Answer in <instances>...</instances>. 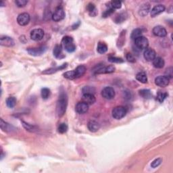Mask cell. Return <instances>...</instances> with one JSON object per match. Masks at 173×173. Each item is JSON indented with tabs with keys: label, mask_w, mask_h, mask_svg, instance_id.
I'll use <instances>...</instances> for the list:
<instances>
[{
	"label": "cell",
	"mask_w": 173,
	"mask_h": 173,
	"mask_svg": "<svg viewBox=\"0 0 173 173\" xmlns=\"http://www.w3.org/2000/svg\"><path fill=\"white\" fill-rule=\"evenodd\" d=\"M139 94L142 97L143 99H151L152 97V93H151V91L149 89H142L139 91Z\"/></svg>",
	"instance_id": "26"
},
{
	"label": "cell",
	"mask_w": 173,
	"mask_h": 173,
	"mask_svg": "<svg viewBox=\"0 0 173 173\" xmlns=\"http://www.w3.org/2000/svg\"><path fill=\"white\" fill-rule=\"evenodd\" d=\"M124 97L126 99H128V100H130V99L133 97V95H132L131 91H124Z\"/></svg>",
	"instance_id": "45"
},
{
	"label": "cell",
	"mask_w": 173,
	"mask_h": 173,
	"mask_svg": "<svg viewBox=\"0 0 173 173\" xmlns=\"http://www.w3.org/2000/svg\"><path fill=\"white\" fill-rule=\"evenodd\" d=\"M126 60H128L129 62H132V63H134V62H135V57H134L133 55L131 54H127L126 55Z\"/></svg>",
	"instance_id": "43"
},
{
	"label": "cell",
	"mask_w": 173,
	"mask_h": 173,
	"mask_svg": "<svg viewBox=\"0 0 173 173\" xmlns=\"http://www.w3.org/2000/svg\"><path fill=\"white\" fill-rule=\"evenodd\" d=\"M44 31L41 29H35L31 32L30 37L32 40L39 41L43 39L44 37Z\"/></svg>",
	"instance_id": "6"
},
{
	"label": "cell",
	"mask_w": 173,
	"mask_h": 173,
	"mask_svg": "<svg viewBox=\"0 0 173 173\" xmlns=\"http://www.w3.org/2000/svg\"><path fill=\"white\" fill-rule=\"evenodd\" d=\"M31 20L30 15L28 13H22L17 17V23L20 26H26L29 23Z\"/></svg>",
	"instance_id": "9"
},
{
	"label": "cell",
	"mask_w": 173,
	"mask_h": 173,
	"mask_svg": "<svg viewBox=\"0 0 173 173\" xmlns=\"http://www.w3.org/2000/svg\"><path fill=\"white\" fill-rule=\"evenodd\" d=\"M63 76H64V78L67 79H69V80H73V79H76L75 72H74V70L66 72L65 73L63 74Z\"/></svg>",
	"instance_id": "37"
},
{
	"label": "cell",
	"mask_w": 173,
	"mask_h": 173,
	"mask_svg": "<svg viewBox=\"0 0 173 173\" xmlns=\"http://www.w3.org/2000/svg\"><path fill=\"white\" fill-rule=\"evenodd\" d=\"M165 62L161 57H156L153 60V65L156 68H162L164 66Z\"/></svg>",
	"instance_id": "24"
},
{
	"label": "cell",
	"mask_w": 173,
	"mask_h": 173,
	"mask_svg": "<svg viewBox=\"0 0 173 173\" xmlns=\"http://www.w3.org/2000/svg\"><path fill=\"white\" fill-rule=\"evenodd\" d=\"M165 76H167L168 78L172 79L173 77V68L172 67H169L165 71Z\"/></svg>",
	"instance_id": "41"
},
{
	"label": "cell",
	"mask_w": 173,
	"mask_h": 173,
	"mask_svg": "<svg viewBox=\"0 0 173 173\" xmlns=\"http://www.w3.org/2000/svg\"><path fill=\"white\" fill-rule=\"evenodd\" d=\"M150 8L151 7L150 3H143V4L141 6V7L139 8V14L142 17L146 16L150 11Z\"/></svg>",
	"instance_id": "21"
},
{
	"label": "cell",
	"mask_w": 173,
	"mask_h": 173,
	"mask_svg": "<svg viewBox=\"0 0 173 173\" xmlns=\"http://www.w3.org/2000/svg\"><path fill=\"white\" fill-rule=\"evenodd\" d=\"M87 68L84 65H80L77 66L75 70H74L76 79H79L80 77H82L86 72Z\"/></svg>",
	"instance_id": "22"
},
{
	"label": "cell",
	"mask_w": 173,
	"mask_h": 173,
	"mask_svg": "<svg viewBox=\"0 0 173 173\" xmlns=\"http://www.w3.org/2000/svg\"><path fill=\"white\" fill-rule=\"evenodd\" d=\"M0 126H1L2 130L7 133H12L14 130H16V129L12 125L5 122L3 119H1V121H0Z\"/></svg>",
	"instance_id": "17"
},
{
	"label": "cell",
	"mask_w": 173,
	"mask_h": 173,
	"mask_svg": "<svg viewBox=\"0 0 173 173\" xmlns=\"http://www.w3.org/2000/svg\"><path fill=\"white\" fill-rule=\"evenodd\" d=\"M65 17V12L64 11V9L62 7H58L56 9L54 13L51 16L52 20L54 22H60V21L62 20Z\"/></svg>",
	"instance_id": "8"
},
{
	"label": "cell",
	"mask_w": 173,
	"mask_h": 173,
	"mask_svg": "<svg viewBox=\"0 0 173 173\" xmlns=\"http://www.w3.org/2000/svg\"><path fill=\"white\" fill-rule=\"evenodd\" d=\"M127 113L126 109L123 106H116L112 110V117L116 119L120 120L124 118Z\"/></svg>",
	"instance_id": "3"
},
{
	"label": "cell",
	"mask_w": 173,
	"mask_h": 173,
	"mask_svg": "<svg viewBox=\"0 0 173 173\" xmlns=\"http://www.w3.org/2000/svg\"><path fill=\"white\" fill-rule=\"evenodd\" d=\"M153 34L156 37H164L167 35V31L162 26H156L153 29Z\"/></svg>",
	"instance_id": "14"
},
{
	"label": "cell",
	"mask_w": 173,
	"mask_h": 173,
	"mask_svg": "<svg viewBox=\"0 0 173 173\" xmlns=\"http://www.w3.org/2000/svg\"><path fill=\"white\" fill-rule=\"evenodd\" d=\"M170 83V79L167 76H158L155 79V84L160 87H165Z\"/></svg>",
	"instance_id": "10"
},
{
	"label": "cell",
	"mask_w": 173,
	"mask_h": 173,
	"mask_svg": "<svg viewBox=\"0 0 173 173\" xmlns=\"http://www.w3.org/2000/svg\"><path fill=\"white\" fill-rule=\"evenodd\" d=\"M114 9H112L111 8H109L108 10H105V11L103 13V14H102V17L107 18L108 16H110L112 13H114Z\"/></svg>",
	"instance_id": "42"
},
{
	"label": "cell",
	"mask_w": 173,
	"mask_h": 173,
	"mask_svg": "<svg viewBox=\"0 0 173 173\" xmlns=\"http://www.w3.org/2000/svg\"><path fill=\"white\" fill-rule=\"evenodd\" d=\"M75 110L76 112L80 114H85L86 112L89 110V105L84 103L83 101L79 102L77 103L75 106Z\"/></svg>",
	"instance_id": "13"
},
{
	"label": "cell",
	"mask_w": 173,
	"mask_h": 173,
	"mask_svg": "<svg viewBox=\"0 0 173 173\" xmlns=\"http://www.w3.org/2000/svg\"><path fill=\"white\" fill-rule=\"evenodd\" d=\"M0 44L2 46L11 47L15 45V42L11 37L8 36H2L0 39Z\"/></svg>",
	"instance_id": "12"
},
{
	"label": "cell",
	"mask_w": 173,
	"mask_h": 173,
	"mask_svg": "<svg viewBox=\"0 0 173 173\" xmlns=\"http://www.w3.org/2000/svg\"><path fill=\"white\" fill-rule=\"evenodd\" d=\"M22 122H23V125L24 126V128L25 129L27 130H28V131L31 132V133H35L38 130V128L36 126L30 125V124H29V123L25 122L24 121H23Z\"/></svg>",
	"instance_id": "29"
},
{
	"label": "cell",
	"mask_w": 173,
	"mask_h": 173,
	"mask_svg": "<svg viewBox=\"0 0 173 173\" xmlns=\"http://www.w3.org/2000/svg\"><path fill=\"white\" fill-rule=\"evenodd\" d=\"M6 105L10 108H13L16 105V99L14 97H9L6 100Z\"/></svg>",
	"instance_id": "30"
},
{
	"label": "cell",
	"mask_w": 173,
	"mask_h": 173,
	"mask_svg": "<svg viewBox=\"0 0 173 173\" xmlns=\"http://www.w3.org/2000/svg\"><path fill=\"white\" fill-rule=\"evenodd\" d=\"M47 47L45 45L40 46L39 47H33V48H29L27 49V51L31 56H39L43 55L44 53L47 51Z\"/></svg>",
	"instance_id": "7"
},
{
	"label": "cell",
	"mask_w": 173,
	"mask_h": 173,
	"mask_svg": "<svg viewBox=\"0 0 173 173\" xmlns=\"http://www.w3.org/2000/svg\"><path fill=\"white\" fill-rule=\"evenodd\" d=\"M61 45L62 48L68 53H72L76 50L75 41H74L72 37L70 36H65L63 37L61 42Z\"/></svg>",
	"instance_id": "2"
},
{
	"label": "cell",
	"mask_w": 173,
	"mask_h": 173,
	"mask_svg": "<svg viewBox=\"0 0 173 173\" xmlns=\"http://www.w3.org/2000/svg\"><path fill=\"white\" fill-rule=\"evenodd\" d=\"M162 162V158H157L156 160H154L151 164V167L153 168H156L158 167Z\"/></svg>",
	"instance_id": "39"
},
{
	"label": "cell",
	"mask_w": 173,
	"mask_h": 173,
	"mask_svg": "<svg viewBox=\"0 0 173 173\" xmlns=\"http://www.w3.org/2000/svg\"><path fill=\"white\" fill-rule=\"evenodd\" d=\"M97 51L100 54H104L108 51V46L107 45L103 43V42H100L97 45Z\"/></svg>",
	"instance_id": "28"
},
{
	"label": "cell",
	"mask_w": 173,
	"mask_h": 173,
	"mask_svg": "<svg viewBox=\"0 0 173 173\" xmlns=\"http://www.w3.org/2000/svg\"><path fill=\"white\" fill-rule=\"evenodd\" d=\"M95 101H96V99H95L93 94H83L82 97V101L89 105L93 104Z\"/></svg>",
	"instance_id": "20"
},
{
	"label": "cell",
	"mask_w": 173,
	"mask_h": 173,
	"mask_svg": "<svg viewBox=\"0 0 173 173\" xmlns=\"http://www.w3.org/2000/svg\"><path fill=\"white\" fill-rule=\"evenodd\" d=\"M144 58L147 61H153L156 57V53L152 48H147L144 51Z\"/></svg>",
	"instance_id": "15"
},
{
	"label": "cell",
	"mask_w": 173,
	"mask_h": 173,
	"mask_svg": "<svg viewBox=\"0 0 173 173\" xmlns=\"http://www.w3.org/2000/svg\"><path fill=\"white\" fill-rule=\"evenodd\" d=\"M82 91L83 94H93L95 93V89L93 87L85 86L83 88Z\"/></svg>",
	"instance_id": "32"
},
{
	"label": "cell",
	"mask_w": 173,
	"mask_h": 173,
	"mask_svg": "<svg viewBox=\"0 0 173 173\" xmlns=\"http://www.w3.org/2000/svg\"><path fill=\"white\" fill-rule=\"evenodd\" d=\"M141 36H142V31L140 29H134L131 33V39L133 40L136 39L137 38H138Z\"/></svg>",
	"instance_id": "34"
},
{
	"label": "cell",
	"mask_w": 173,
	"mask_h": 173,
	"mask_svg": "<svg viewBox=\"0 0 173 173\" xmlns=\"http://www.w3.org/2000/svg\"><path fill=\"white\" fill-rule=\"evenodd\" d=\"M67 105H68V97L66 93L63 91L60 94L57 104H56V113L59 117H61L65 114Z\"/></svg>",
	"instance_id": "1"
},
{
	"label": "cell",
	"mask_w": 173,
	"mask_h": 173,
	"mask_svg": "<svg viewBox=\"0 0 173 173\" xmlns=\"http://www.w3.org/2000/svg\"><path fill=\"white\" fill-rule=\"evenodd\" d=\"M101 96L105 100H110L115 97V91L111 87H105L101 91Z\"/></svg>",
	"instance_id": "5"
},
{
	"label": "cell",
	"mask_w": 173,
	"mask_h": 173,
	"mask_svg": "<svg viewBox=\"0 0 173 173\" xmlns=\"http://www.w3.org/2000/svg\"><path fill=\"white\" fill-rule=\"evenodd\" d=\"M67 65H68V64L65 63L64 64L58 66V67H55V68H49L44 70V71L42 72V74H44V75H50V74H54L56 73V72L59 71V70H61L66 68L67 67Z\"/></svg>",
	"instance_id": "19"
},
{
	"label": "cell",
	"mask_w": 173,
	"mask_h": 173,
	"mask_svg": "<svg viewBox=\"0 0 173 173\" xmlns=\"http://www.w3.org/2000/svg\"><path fill=\"white\" fill-rule=\"evenodd\" d=\"M62 49L63 48L61 45H56L54 47V50H53V54H54V56L56 58L61 59L65 57L64 55H63Z\"/></svg>",
	"instance_id": "23"
},
{
	"label": "cell",
	"mask_w": 173,
	"mask_h": 173,
	"mask_svg": "<svg viewBox=\"0 0 173 173\" xmlns=\"http://www.w3.org/2000/svg\"><path fill=\"white\" fill-rule=\"evenodd\" d=\"M125 20V14H121L118 15L117 17H116V23H122L123 20Z\"/></svg>",
	"instance_id": "44"
},
{
	"label": "cell",
	"mask_w": 173,
	"mask_h": 173,
	"mask_svg": "<svg viewBox=\"0 0 173 173\" xmlns=\"http://www.w3.org/2000/svg\"><path fill=\"white\" fill-rule=\"evenodd\" d=\"M134 41L136 47L139 49H146L149 45V41L146 37L141 36Z\"/></svg>",
	"instance_id": "4"
},
{
	"label": "cell",
	"mask_w": 173,
	"mask_h": 173,
	"mask_svg": "<svg viewBox=\"0 0 173 173\" xmlns=\"http://www.w3.org/2000/svg\"><path fill=\"white\" fill-rule=\"evenodd\" d=\"M165 10V6L164 5L162 4H158L157 6H155L152 10H151V17L154 18L157 16L158 15L160 14L161 13L164 12Z\"/></svg>",
	"instance_id": "16"
},
{
	"label": "cell",
	"mask_w": 173,
	"mask_h": 173,
	"mask_svg": "<svg viewBox=\"0 0 173 173\" xmlns=\"http://www.w3.org/2000/svg\"><path fill=\"white\" fill-rule=\"evenodd\" d=\"M108 61L112 63H123L124 62V60L122 58H117L115 57V56H110L108 57Z\"/></svg>",
	"instance_id": "38"
},
{
	"label": "cell",
	"mask_w": 173,
	"mask_h": 173,
	"mask_svg": "<svg viewBox=\"0 0 173 173\" xmlns=\"http://www.w3.org/2000/svg\"><path fill=\"white\" fill-rule=\"evenodd\" d=\"M136 79L142 83H147V76L146 74L144 72H140L137 74Z\"/></svg>",
	"instance_id": "27"
},
{
	"label": "cell",
	"mask_w": 173,
	"mask_h": 173,
	"mask_svg": "<svg viewBox=\"0 0 173 173\" xmlns=\"http://www.w3.org/2000/svg\"><path fill=\"white\" fill-rule=\"evenodd\" d=\"M50 94H51L50 89H48V88L45 87L41 89V95L42 98L44 99V100H46V99L49 98V97L50 96Z\"/></svg>",
	"instance_id": "31"
},
{
	"label": "cell",
	"mask_w": 173,
	"mask_h": 173,
	"mask_svg": "<svg viewBox=\"0 0 173 173\" xmlns=\"http://www.w3.org/2000/svg\"><path fill=\"white\" fill-rule=\"evenodd\" d=\"M116 68L114 66L110 65V66H100L98 68L95 70V74H110L114 72L115 71Z\"/></svg>",
	"instance_id": "11"
},
{
	"label": "cell",
	"mask_w": 173,
	"mask_h": 173,
	"mask_svg": "<svg viewBox=\"0 0 173 173\" xmlns=\"http://www.w3.org/2000/svg\"><path fill=\"white\" fill-rule=\"evenodd\" d=\"M88 129H89L91 132L95 133L100 129V125L97 121H94V120H91L89 121L87 124Z\"/></svg>",
	"instance_id": "18"
},
{
	"label": "cell",
	"mask_w": 173,
	"mask_h": 173,
	"mask_svg": "<svg viewBox=\"0 0 173 173\" xmlns=\"http://www.w3.org/2000/svg\"><path fill=\"white\" fill-rule=\"evenodd\" d=\"M87 10L88 12H89V14L91 16H95L97 14V10L96 8V7L92 3H89V4L87 6Z\"/></svg>",
	"instance_id": "25"
},
{
	"label": "cell",
	"mask_w": 173,
	"mask_h": 173,
	"mask_svg": "<svg viewBox=\"0 0 173 173\" xmlns=\"http://www.w3.org/2000/svg\"><path fill=\"white\" fill-rule=\"evenodd\" d=\"M28 3V1L27 0H16L15 1V3L16 5L19 7V8H23V7H24Z\"/></svg>",
	"instance_id": "40"
},
{
	"label": "cell",
	"mask_w": 173,
	"mask_h": 173,
	"mask_svg": "<svg viewBox=\"0 0 173 173\" xmlns=\"http://www.w3.org/2000/svg\"><path fill=\"white\" fill-rule=\"evenodd\" d=\"M168 97V93L167 92H163V91H159L157 95V100L159 102L162 103L164 101L166 98Z\"/></svg>",
	"instance_id": "33"
},
{
	"label": "cell",
	"mask_w": 173,
	"mask_h": 173,
	"mask_svg": "<svg viewBox=\"0 0 173 173\" xmlns=\"http://www.w3.org/2000/svg\"><path fill=\"white\" fill-rule=\"evenodd\" d=\"M122 7V2L120 1H112L110 3L109 8H111L112 9H120Z\"/></svg>",
	"instance_id": "36"
},
{
	"label": "cell",
	"mask_w": 173,
	"mask_h": 173,
	"mask_svg": "<svg viewBox=\"0 0 173 173\" xmlns=\"http://www.w3.org/2000/svg\"><path fill=\"white\" fill-rule=\"evenodd\" d=\"M68 129V125H67L66 123H61L60 124L58 127V133H61V134H64L67 132V130Z\"/></svg>",
	"instance_id": "35"
}]
</instances>
